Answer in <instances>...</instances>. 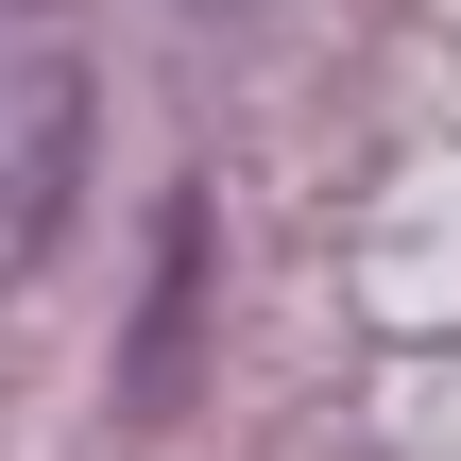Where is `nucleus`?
Segmentation results:
<instances>
[{
	"label": "nucleus",
	"mask_w": 461,
	"mask_h": 461,
	"mask_svg": "<svg viewBox=\"0 0 461 461\" xmlns=\"http://www.w3.org/2000/svg\"><path fill=\"white\" fill-rule=\"evenodd\" d=\"M68 171H86V51L51 0H0V291L51 257Z\"/></svg>",
	"instance_id": "nucleus-1"
},
{
	"label": "nucleus",
	"mask_w": 461,
	"mask_h": 461,
	"mask_svg": "<svg viewBox=\"0 0 461 461\" xmlns=\"http://www.w3.org/2000/svg\"><path fill=\"white\" fill-rule=\"evenodd\" d=\"M188 291H205V222L171 205V240H154V342H137V411L171 393V342H188Z\"/></svg>",
	"instance_id": "nucleus-2"
}]
</instances>
